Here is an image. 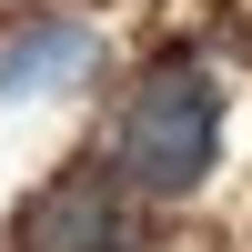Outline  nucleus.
<instances>
[{
    "instance_id": "nucleus-2",
    "label": "nucleus",
    "mask_w": 252,
    "mask_h": 252,
    "mask_svg": "<svg viewBox=\"0 0 252 252\" xmlns=\"http://www.w3.org/2000/svg\"><path fill=\"white\" fill-rule=\"evenodd\" d=\"M10 252H141V222H131L121 172H91L81 161V172L40 182L10 212Z\"/></svg>"
},
{
    "instance_id": "nucleus-3",
    "label": "nucleus",
    "mask_w": 252,
    "mask_h": 252,
    "mask_svg": "<svg viewBox=\"0 0 252 252\" xmlns=\"http://www.w3.org/2000/svg\"><path fill=\"white\" fill-rule=\"evenodd\" d=\"M101 40L81 31V20H20L10 40H0V101H40V91H71L81 71H91Z\"/></svg>"
},
{
    "instance_id": "nucleus-1",
    "label": "nucleus",
    "mask_w": 252,
    "mask_h": 252,
    "mask_svg": "<svg viewBox=\"0 0 252 252\" xmlns=\"http://www.w3.org/2000/svg\"><path fill=\"white\" fill-rule=\"evenodd\" d=\"M222 161V81L202 71V61H161V71L131 81V101H121L111 121V172L131 202H182L202 192Z\"/></svg>"
}]
</instances>
